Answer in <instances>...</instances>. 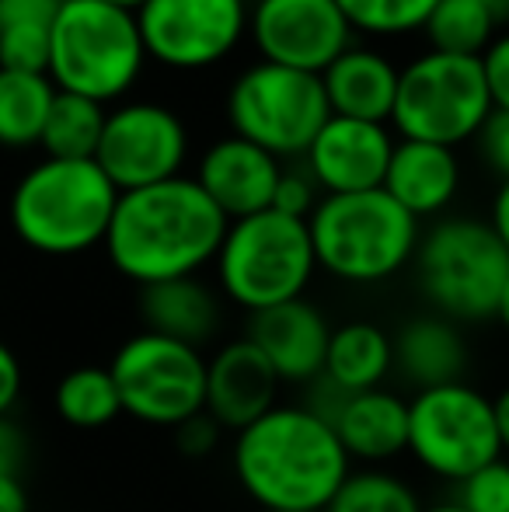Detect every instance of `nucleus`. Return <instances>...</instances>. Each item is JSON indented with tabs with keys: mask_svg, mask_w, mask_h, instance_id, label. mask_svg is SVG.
Here are the masks:
<instances>
[{
	"mask_svg": "<svg viewBox=\"0 0 509 512\" xmlns=\"http://www.w3.org/2000/svg\"><path fill=\"white\" fill-rule=\"evenodd\" d=\"M394 140L384 122L328 115L321 133L307 147V175L325 196H353L384 185Z\"/></svg>",
	"mask_w": 509,
	"mask_h": 512,
	"instance_id": "15",
	"label": "nucleus"
},
{
	"mask_svg": "<svg viewBox=\"0 0 509 512\" xmlns=\"http://www.w3.org/2000/svg\"><path fill=\"white\" fill-rule=\"evenodd\" d=\"M279 377L248 338L227 342L206 359V415L220 429L241 432L279 405Z\"/></svg>",
	"mask_w": 509,
	"mask_h": 512,
	"instance_id": "18",
	"label": "nucleus"
},
{
	"mask_svg": "<svg viewBox=\"0 0 509 512\" xmlns=\"http://www.w3.org/2000/svg\"><path fill=\"white\" fill-rule=\"evenodd\" d=\"M213 269L220 293L248 314L300 300L318 272L307 220L276 209L231 220Z\"/></svg>",
	"mask_w": 509,
	"mask_h": 512,
	"instance_id": "6",
	"label": "nucleus"
},
{
	"mask_svg": "<svg viewBox=\"0 0 509 512\" xmlns=\"http://www.w3.org/2000/svg\"><path fill=\"white\" fill-rule=\"evenodd\" d=\"M457 506L464 512H509V457H496L457 485Z\"/></svg>",
	"mask_w": 509,
	"mask_h": 512,
	"instance_id": "32",
	"label": "nucleus"
},
{
	"mask_svg": "<svg viewBox=\"0 0 509 512\" xmlns=\"http://www.w3.org/2000/svg\"><path fill=\"white\" fill-rule=\"evenodd\" d=\"M394 345V370L415 387H443L464 380L468 370V342L461 335V324L447 321L440 314H419L391 335Z\"/></svg>",
	"mask_w": 509,
	"mask_h": 512,
	"instance_id": "22",
	"label": "nucleus"
},
{
	"mask_svg": "<svg viewBox=\"0 0 509 512\" xmlns=\"http://www.w3.org/2000/svg\"><path fill=\"white\" fill-rule=\"evenodd\" d=\"M353 32L367 35H408L426 28L440 0H335Z\"/></svg>",
	"mask_w": 509,
	"mask_h": 512,
	"instance_id": "31",
	"label": "nucleus"
},
{
	"mask_svg": "<svg viewBox=\"0 0 509 512\" xmlns=\"http://www.w3.org/2000/svg\"><path fill=\"white\" fill-rule=\"evenodd\" d=\"M408 457L426 474L461 485L478 467L503 457L492 398L468 380L426 387L408 398Z\"/></svg>",
	"mask_w": 509,
	"mask_h": 512,
	"instance_id": "9",
	"label": "nucleus"
},
{
	"mask_svg": "<svg viewBox=\"0 0 509 512\" xmlns=\"http://www.w3.org/2000/svg\"><path fill=\"white\" fill-rule=\"evenodd\" d=\"M457 185H461V168H457L454 150L436 147V143L398 140L381 189L415 220H422V216L443 213L454 203Z\"/></svg>",
	"mask_w": 509,
	"mask_h": 512,
	"instance_id": "20",
	"label": "nucleus"
},
{
	"mask_svg": "<svg viewBox=\"0 0 509 512\" xmlns=\"http://www.w3.org/2000/svg\"><path fill=\"white\" fill-rule=\"evenodd\" d=\"M478 4H482L485 11L496 18V25H499V21H509V0H478Z\"/></svg>",
	"mask_w": 509,
	"mask_h": 512,
	"instance_id": "43",
	"label": "nucleus"
},
{
	"mask_svg": "<svg viewBox=\"0 0 509 512\" xmlns=\"http://www.w3.org/2000/svg\"><path fill=\"white\" fill-rule=\"evenodd\" d=\"M328 102L318 74L258 60L234 81L227 95V119L234 136L262 147L265 154L304 157L328 122Z\"/></svg>",
	"mask_w": 509,
	"mask_h": 512,
	"instance_id": "11",
	"label": "nucleus"
},
{
	"mask_svg": "<svg viewBox=\"0 0 509 512\" xmlns=\"http://www.w3.org/2000/svg\"><path fill=\"white\" fill-rule=\"evenodd\" d=\"M248 342L265 356L279 384H314L325 370L332 324L311 300H286L248 321Z\"/></svg>",
	"mask_w": 509,
	"mask_h": 512,
	"instance_id": "17",
	"label": "nucleus"
},
{
	"mask_svg": "<svg viewBox=\"0 0 509 512\" xmlns=\"http://www.w3.org/2000/svg\"><path fill=\"white\" fill-rule=\"evenodd\" d=\"M482 74H485V88H489L492 108L496 112H509V35L492 39V46L482 56Z\"/></svg>",
	"mask_w": 509,
	"mask_h": 512,
	"instance_id": "34",
	"label": "nucleus"
},
{
	"mask_svg": "<svg viewBox=\"0 0 509 512\" xmlns=\"http://www.w3.org/2000/svg\"><path fill=\"white\" fill-rule=\"evenodd\" d=\"M0 512H28V492L21 474H0Z\"/></svg>",
	"mask_w": 509,
	"mask_h": 512,
	"instance_id": "39",
	"label": "nucleus"
},
{
	"mask_svg": "<svg viewBox=\"0 0 509 512\" xmlns=\"http://www.w3.org/2000/svg\"><path fill=\"white\" fill-rule=\"evenodd\" d=\"M136 25L150 60L171 70H206L245 39L248 0H147Z\"/></svg>",
	"mask_w": 509,
	"mask_h": 512,
	"instance_id": "12",
	"label": "nucleus"
},
{
	"mask_svg": "<svg viewBox=\"0 0 509 512\" xmlns=\"http://www.w3.org/2000/svg\"><path fill=\"white\" fill-rule=\"evenodd\" d=\"M248 32L265 63L304 74H321L353 39L335 0H258L248 11Z\"/></svg>",
	"mask_w": 509,
	"mask_h": 512,
	"instance_id": "14",
	"label": "nucleus"
},
{
	"mask_svg": "<svg viewBox=\"0 0 509 512\" xmlns=\"http://www.w3.org/2000/svg\"><path fill=\"white\" fill-rule=\"evenodd\" d=\"M53 98L56 84L49 81V74L0 70V147H35L42 140Z\"/></svg>",
	"mask_w": 509,
	"mask_h": 512,
	"instance_id": "25",
	"label": "nucleus"
},
{
	"mask_svg": "<svg viewBox=\"0 0 509 512\" xmlns=\"http://www.w3.org/2000/svg\"><path fill=\"white\" fill-rule=\"evenodd\" d=\"M422 32H426L433 53L478 60L496 39V18L478 0H440Z\"/></svg>",
	"mask_w": 509,
	"mask_h": 512,
	"instance_id": "29",
	"label": "nucleus"
},
{
	"mask_svg": "<svg viewBox=\"0 0 509 512\" xmlns=\"http://www.w3.org/2000/svg\"><path fill=\"white\" fill-rule=\"evenodd\" d=\"M492 112L482 60L475 56L422 53L398 74L391 122L401 140L450 147L478 136Z\"/></svg>",
	"mask_w": 509,
	"mask_h": 512,
	"instance_id": "8",
	"label": "nucleus"
},
{
	"mask_svg": "<svg viewBox=\"0 0 509 512\" xmlns=\"http://www.w3.org/2000/svg\"><path fill=\"white\" fill-rule=\"evenodd\" d=\"M318 269L349 286H377L412 265L419 220L384 189L321 196L307 216Z\"/></svg>",
	"mask_w": 509,
	"mask_h": 512,
	"instance_id": "4",
	"label": "nucleus"
},
{
	"mask_svg": "<svg viewBox=\"0 0 509 512\" xmlns=\"http://www.w3.org/2000/svg\"><path fill=\"white\" fill-rule=\"evenodd\" d=\"M415 276L429 307L454 324L489 321L509 279V251L492 223L440 220L415 248Z\"/></svg>",
	"mask_w": 509,
	"mask_h": 512,
	"instance_id": "7",
	"label": "nucleus"
},
{
	"mask_svg": "<svg viewBox=\"0 0 509 512\" xmlns=\"http://www.w3.org/2000/svg\"><path fill=\"white\" fill-rule=\"evenodd\" d=\"M21 384H25V377H21L18 356L11 352V345L0 342V418L11 415V408L18 405Z\"/></svg>",
	"mask_w": 509,
	"mask_h": 512,
	"instance_id": "38",
	"label": "nucleus"
},
{
	"mask_svg": "<svg viewBox=\"0 0 509 512\" xmlns=\"http://www.w3.org/2000/svg\"><path fill=\"white\" fill-rule=\"evenodd\" d=\"M422 512H464V509L454 499H447V502H433V506H422Z\"/></svg>",
	"mask_w": 509,
	"mask_h": 512,
	"instance_id": "44",
	"label": "nucleus"
},
{
	"mask_svg": "<svg viewBox=\"0 0 509 512\" xmlns=\"http://www.w3.org/2000/svg\"><path fill=\"white\" fill-rule=\"evenodd\" d=\"M231 467L262 512H325L353 460L325 415L311 405H276L234 432Z\"/></svg>",
	"mask_w": 509,
	"mask_h": 512,
	"instance_id": "1",
	"label": "nucleus"
},
{
	"mask_svg": "<svg viewBox=\"0 0 509 512\" xmlns=\"http://www.w3.org/2000/svg\"><path fill=\"white\" fill-rule=\"evenodd\" d=\"M227 234V216L210 203L196 178H168L147 189L119 192L105 251L119 276L154 286L199 276L213 265Z\"/></svg>",
	"mask_w": 509,
	"mask_h": 512,
	"instance_id": "2",
	"label": "nucleus"
},
{
	"mask_svg": "<svg viewBox=\"0 0 509 512\" xmlns=\"http://www.w3.org/2000/svg\"><path fill=\"white\" fill-rule=\"evenodd\" d=\"M321 391L328 394V401H307V405L332 422L335 436L353 464L384 467L408 450V401L401 394L387 391V387L339 394L328 384H321Z\"/></svg>",
	"mask_w": 509,
	"mask_h": 512,
	"instance_id": "16",
	"label": "nucleus"
},
{
	"mask_svg": "<svg viewBox=\"0 0 509 512\" xmlns=\"http://www.w3.org/2000/svg\"><path fill=\"white\" fill-rule=\"evenodd\" d=\"M318 206V185H314L311 175L304 171H283L276 185V196H272V209L286 216H297V220H307Z\"/></svg>",
	"mask_w": 509,
	"mask_h": 512,
	"instance_id": "33",
	"label": "nucleus"
},
{
	"mask_svg": "<svg viewBox=\"0 0 509 512\" xmlns=\"http://www.w3.org/2000/svg\"><path fill=\"white\" fill-rule=\"evenodd\" d=\"M119 189L95 161L46 157L18 178L11 192V230L39 255H84L109 234Z\"/></svg>",
	"mask_w": 509,
	"mask_h": 512,
	"instance_id": "3",
	"label": "nucleus"
},
{
	"mask_svg": "<svg viewBox=\"0 0 509 512\" xmlns=\"http://www.w3.org/2000/svg\"><path fill=\"white\" fill-rule=\"evenodd\" d=\"M123 415L154 429H178L206 411V352L175 338L136 331L109 363Z\"/></svg>",
	"mask_w": 509,
	"mask_h": 512,
	"instance_id": "10",
	"label": "nucleus"
},
{
	"mask_svg": "<svg viewBox=\"0 0 509 512\" xmlns=\"http://www.w3.org/2000/svg\"><path fill=\"white\" fill-rule=\"evenodd\" d=\"M279 175H283V168H279L276 157L265 154L255 143L241 140V136H227V140H217L203 154L196 182L231 223L241 220V216L272 209Z\"/></svg>",
	"mask_w": 509,
	"mask_h": 512,
	"instance_id": "19",
	"label": "nucleus"
},
{
	"mask_svg": "<svg viewBox=\"0 0 509 512\" xmlns=\"http://www.w3.org/2000/svg\"><path fill=\"white\" fill-rule=\"evenodd\" d=\"M185 157H189V133L168 105L126 102L105 115L95 164L119 192L178 178Z\"/></svg>",
	"mask_w": 509,
	"mask_h": 512,
	"instance_id": "13",
	"label": "nucleus"
},
{
	"mask_svg": "<svg viewBox=\"0 0 509 512\" xmlns=\"http://www.w3.org/2000/svg\"><path fill=\"white\" fill-rule=\"evenodd\" d=\"M398 74L401 70L387 56L374 53V49L349 46L318 77L332 115L363 122H391V108L394 98H398Z\"/></svg>",
	"mask_w": 509,
	"mask_h": 512,
	"instance_id": "21",
	"label": "nucleus"
},
{
	"mask_svg": "<svg viewBox=\"0 0 509 512\" xmlns=\"http://www.w3.org/2000/svg\"><path fill=\"white\" fill-rule=\"evenodd\" d=\"M492 418H496L499 446H503V457H509V384L492 398Z\"/></svg>",
	"mask_w": 509,
	"mask_h": 512,
	"instance_id": "41",
	"label": "nucleus"
},
{
	"mask_svg": "<svg viewBox=\"0 0 509 512\" xmlns=\"http://www.w3.org/2000/svg\"><path fill=\"white\" fill-rule=\"evenodd\" d=\"M478 147H482V157L489 161V168L496 175H503V182H509V112L492 108L489 119L478 129Z\"/></svg>",
	"mask_w": 509,
	"mask_h": 512,
	"instance_id": "35",
	"label": "nucleus"
},
{
	"mask_svg": "<svg viewBox=\"0 0 509 512\" xmlns=\"http://www.w3.org/2000/svg\"><path fill=\"white\" fill-rule=\"evenodd\" d=\"M53 14L46 0H0V70L46 74Z\"/></svg>",
	"mask_w": 509,
	"mask_h": 512,
	"instance_id": "26",
	"label": "nucleus"
},
{
	"mask_svg": "<svg viewBox=\"0 0 509 512\" xmlns=\"http://www.w3.org/2000/svg\"><path fill=\"white\" fill-rule=\"evenodd\" d=\"M325 512H422V499L401 474L384 467H353Z\"/></svg>",
	"mask_w": 509,
	"mask_h": 512,
	"instance_id": "30",
	"label": "nucleus"
},
{
	"mask_svg": "<svg viewBox=\"0 0 509 512\" xmlns=\"http://www.w3.org/2000/svg\"><path fill=\"white\" fill-rule=\"evenodd\" d=\"M394 370L391 335L374 321H346L332 328L321 384L339 394H363L384 387Z\"/></svg>",
	"mask_w": 509,
	"mask_h": 512,
	"instance_id": "24",
	"label": "nucleus"
},
{
	"mask_svg": "<svg viewBox=\"0 0 509 512\" xmlns=\"http://www.w3.org/2000/svg\"><path fill=\"white\" fill-rule=\"evenodd\" d=\"M140 317L143 331L203 349L220 328V300L199 276L168 279L140 290Z\"/></svg>",
	"mask_w": 509,
	"mask_h": 512,
	"instance_id": "23",
	"label": "nucleus"
},
{
	"mask_svg": "<svg viewBox=\"0 0 509 512\" xmlns=\"http://www.w3.org/2000/svg\"><path fill=\"white\" fill-rule=\"evenodd\" d=\"M220 425L213 422L206 411H199V415H192L189 422H182L175 429V443H178V450L185 453V457H206V453H213L217 450V443H220Z\"/></svg>",
	"mask_w": 509,
	"mask_h": 512,
	"instance_id": "36",
	"label": "nucleus"
},
{
	"mask_svg": "<svg viewBox=\"0 0 509 512\" xmlns=\"http://www.w3.org/2000/svg\"><path fill=\"white\" fill-rule=\"evenodd\" d=\"M105 4H112V7H123V11H140L143 4H147V0H105Z\"/></svg>",
	"mask_w": 509,
	"mask_h": 512,
	"instance_id": "45",
	"label": "nucleus"
},
{
	"mask_svg": "<svg viewBox=\"0 0 509 512\" xmlns=\"http://www.w3.org/2000/svg\"><path fill=\"white\" fill-rule=\"evenodd\" d=\"M492 230L499 234V241L509 251V182H503V189L496 192V203H492Z\"/></svg>",
	"mask_w": 509,
	"mask_h": 512,
	"instance_id": "40",
	"label": "nucleus"
},
{
	"mask_svg": "<svg viewBox=\"0 0 509 512\" xmlns=\"http://www.w3.org/2000/svg\"><path fill=\"white\" fill-rule=\"evenodd\" d=\"M46 4H53V7H60V4H67V0H46Z\"/></svg>",
	"mask_w": 509,
	"mask_h": 512,
	"instance_id": "46",
	"label": "nucleus"
},
{
	"mask_svg": "<svg viewBox=\"0 0 509 512\" xmlns=\"http://www.w3.org/2000/svg\"><path fill=\"white\" fill-rule=\"evenodd\" d=\"M28 457L25 432L11 422V415L0 418V474H21Z\"/></svg>",
	"mask_w": 509,
	"mask_h": 512,
	"instance_id": "37",
	"label": "nucleus"
},
{
	"mask_svg": "<svg viewBox=\"0 0 509 512\" xmlns=\"http://www.w3.org/2000/svg\"><path fill=\"white\" fill-rule=\"evenodd\" d=\"M56 415L70 425V429L95 432L112 425L123 415V401H119L116 380H112L109 366H77L56 384L53 394Z\"/></svg>",
	"mask_w": 509,
	"mask_h": 512,
	"instance_id": "28",
	"label": "nucleus"
},
{
	"mask_svg": "<svg viewBox=\"0 0 509 512\" xmlns=\"http://www.w3.org/2000/svg\"><path fill=\"white\" fill-rule=\"evenodd\" d=\"M143 63L147 49L133 11L105 0H67L56 7L46 67L56 91L98 105L119 102L143 74Z\"/></svg>",
	"mask_w": 509,
	"mask_h": 512,
	"instance_id": "5",
	"label": "nucleus"
},
{
	"mask_svg": "<svg viewBox=\"0 0 509 512\" xmlns=\"http://www.w3.org/2000/svg\"><path fill=\"white\" fill-rule=\"evenodd\" d=\"M105 115H109L105 105L91 102V98L56 91L39 147L46 150V157H56V161H95Z\"/></svg>",
	"mask_w": 509,
	"mask_h": 512,
	"instance_id": "27",
	"label": "nucleus"
},
{
	"mask_svg": "<svg viewBox=\"0 0 509 512\" xmlns=\"http://www.w3.org/2000/svg\"><path fill=\"white\" fill-rule=\"evenodd\" d=\"M496 317L499 324H503V331L509 335V279H506V286H503V293H499V304H496Z\"/></svg>",
	"mask_w": 509,
	"mask_h": 512,
	"instance_id": "42",
	"label": "nucleus"
}]
</instances>
